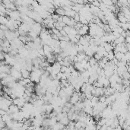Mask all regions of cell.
<instances>
[{
  "mask_svg": "<svg viewBox=\"0 0 130 130\" xmlns=\"http://www.w3.org/2000/svg\"><path fill=\"white\" fill-rule=\"evenodd\" d=\"M73 19H74V21L76 22V23H78V22L80 21V15H79V13H76L75 15L73 17Z\"/></svg>",
  "mask_w": 130,
  "mask_h": 130,
  "instance_id": "5",
  "label": "cell"
},
{
  "mask_svg": "<svg viewBox=\"0 0 130 130\" xmlns=\"http://www.w3.org/2000/svg\"><path fill=\"white\" fill-rule=\"evenodd\" d=\"M88 63H89V64H90V66L92 67V66H95V65L97 63V61L94 57H91V59H89Z\"/></svg>",
  "mask_w": 130,
  "mask_h": 130,
  "instance_id": "4",
  "label": "cell"
},
{
  "mask_svg": "<svg viewBox=\"0 0 130 130\" xmlns=\"http://www.w3.org/2000/svg\"><path fill=\"white\" fill-rule=\"evenodd\" d=\"M22 79H30V71L27 69H21V71Z\"/></svg>",
  "mask_w": 130,
  "mask_h": 130,
  "instance_id": "1",
  "label": "cell"
},
{
  "mask_svg": "<svg viewBox=\"0 0 130 130\" xmlns=\"http://www.w3.org/2000/svg\"><path fill=\"white\" fill-rule=\"evenodd\" d=\"M55 12H56V14L58 15L59 16H61V17H63V16H65V14H66V12L64 11V9L63 8H58L56 9H55Z\"/></svg>",
  "mask_w": 130,
  "mask_h": 130,
  "instance_id": "2",
  "label": "cell"
},
{
  "mask_svg": "<svg viewBox=\"0 0 130 130\" xmlns=\"http://www.w3.org/2000/svg\"><path fill=\"white\" fill-rule=\"evenodd\" d=\"M106 59H108V61H112L114 59V53H113V51H110L109 53H107Z\"/></svg>",
  "mask_w": 130,
  "mask_h": 130,
  "instance_id": "3",
  "label": "cell"
}]
</instances>
